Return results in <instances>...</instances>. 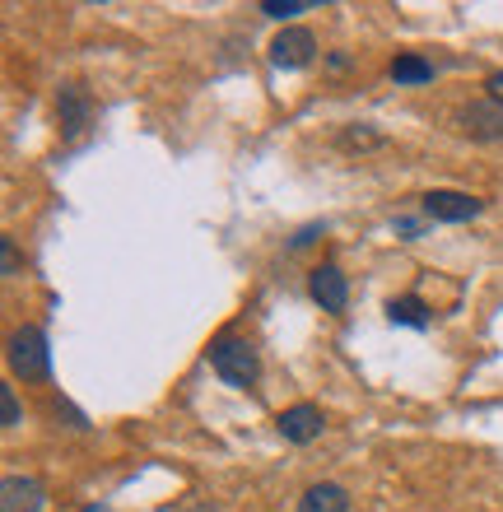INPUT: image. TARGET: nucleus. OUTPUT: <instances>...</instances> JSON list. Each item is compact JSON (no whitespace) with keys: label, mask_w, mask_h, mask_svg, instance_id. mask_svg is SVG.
I'll return each mask as SVG.
<instances>
[{"label":"nucleus","mask_w":503,"mask_h":512,"mask_svg":"<svg viewBox=\"0 0 503 512\" xmlns=\"http://www.w3.org/2000/svg\"><path fill=\"white\" fill-rule=\"evenodd\" d=\"M5 359H10V373L24 382H47L52 378V345L42 336V326H19L5 340Z\"/></svg>","instance_id":"obj_1"},{"label":"nucleus","mask_w":503,"mask_h":512,"mask_svg":"<svg viewBox=\"0 0 503 512\" xmlns=\"http://www.w3.org/2000/svg\"><path fill=\"white\" fill-rule=\"evenodd\" d=\"M210 368H215L229 387H252L257 373H261V359H257V350H252V340L215 336L210 340Z\"/></svg>","instance_id":"obj_2"},{"label":"nucleus","mask_w":503,"mask_h":512,"mask_svg":"<svg viewBox=\"0 0 503 512\" xmlns=\"http://www.w3.org/2000/svg\"><path fill=\"white\" fill-rule=\"evenodd\" d=\"M420 205H424V215L438 219V224H466V219H476L480 210H485L480 196H471V191H448V187L429 191Z\"/></svg>","instance_id":"obj_3"},{"label":"nucleus","mask_w":503,"mask_h":512,"mask_svg":"<svg viewBox=\"0 0 503 512\" xmlns=\"http://www.w3.org/2000/svg\"><path fill=\"white\" fill-rule=\"evenodd\" d=\"M308 294L322 303V312H336V317L350 308V280H345V270H340L336 261L313 266V275H308Z\"/></svg>","instance_id":"obj_4"},{"label":"nucleus","mask_w":503,"mask_h":512,"mask_svg":"<svg viewBox=\"0 0 503 512\" xmlns=\"http://www.w3.org/2000/svg\"><path fill=\"white\" fill-rule=\"evenodd\" d=\"M56 117H61V131L70 140H80L89 126H94V98L84 84H61V94H56Z\"/></svg>","instance_id":"obj_5"},{"label":"nucleus","mask_w":503,"mask_h":512,"mask_svg":"<svg viewBox=\"0 0 503 512\" xmlns=\"http://www.w3.org/2000/svg\"><path fill=\"white\" fill-rule=\"evenodd\" d=\"M275 429H280V438L285 443H313V438H322V429H327V419H322V410H317L313 401H299L289 405V410H280V419H275Z\"/></svg>","instance_id":"obj_6"},{"label":"nucleus","mask_w":503,"mask_h":512,"mask_svg":"<svg viewBox=\"0 0 503 512\" xmlns=\"http://www.w3.org/2000/svg\"><path fill=\"white\" fill-rule=\"evenodd\" d=\"M313 56H317V38L308 28H285V33L271 42L275 70H303V66H313Z\"/></svg>","instance_id":"obj_7"},{"label":"nucleus","mask_w":503,"mask_h":512,"mask_svg":"<svg viewBox=\"0 0 503 512\" xmlns=\"http://www.w3.org/2000/svg\"><path fill=\"white\" fill-rule=\"evenodd\" d=\"M457 126H462L466 140H476V145H490V140H503V108L499 103H471V108L457 112Z\"/></svg>","instance_id":"obj_8"},{"label":"nucleus","mask_w":503,"mask_h":512,"mask_svg":"<svg viewBox=\"0 0 503 512\" xmlns=\"http://www.w3.org/2000/svg\"><path fill=\"white\" fill-rule=\"evenodd\" d=\"M47 508V489L33 475H5L0 480V512H42Z\"/></svg>","instance_id":"obj_9"},{"label":"nucleus","mask_w":503,"mask_h":512,"mask_svg":"<svg viewBox=\"0 0 503 512\" xmlns=\"http://www.w3.org/2000/svg\"><path fill=\"white\" fill-rule=\"evenodd\" d=\"M299 512H350V494H345L340 485H331V480H322V485L303 489Z\"/></svg>","instance_id":"obj_10"},{"label":"nucleus","mask_w":503,"mask_h":512,"mask_svg":"<svg viewBox=\"0 0 503 512\" xmlns=\"http://www.w3.org/2000/svg\"><path fill=\"white\" fill-rule=\"evenodd\" d=\"M387 322L424 331V326L434 322V317H429V303H424L420 294H401V298H392V303H387Z\"/></svg>","instance_id":"obj_11"},{"label":"nucleus","mask_w":503,"mask_h":512,"mask_svg":"<svg viewBox=\"0 0 503 512\" xmlns=\"http://www.w3.org/2000/svg\"><path fill=\"white\" fill-rule=\"evenodd\" d=\"M387 75H392L396 84H429L434 80V61L420 52H401L392 66H387Z\"/></svg>","instance_id":"obj_12"},{"label":"nucleus","mask_w":503,"mask_h":512,"mask_svg":"<svg viewBox=\"0 0 503 512\" xmlns=\"http://www.w3.org/2000/svg\"><path fill=\"white\" fill-rule=\"evenodd\" d=\"M378 145H382V135L368 131V126H345L340 131V149H378Z\"/></svg>","instance_id":"obj_13"},{"label":"nucleus","mask_w":503,"mask_h":512,"mask_svg":"<svg viewBox=\"0 0 503 512\" xmlns=\"http://www.w3.org/2000/svg\"><path fill=\"white\" fill-rule=\"evenodd\" d=\"M313 10V0H261V14L266 19H294V14Z\"/></svg>","instance_id":"obj_14"},{"label":"nucleus","mask_w":503,"mask_h":512,"mask_svg":"<svg viewBox=\"0 0 503 512\" xmlns=\"http://www.w3.org/2000/svg\"><path fill=\"white\" fill-rule=\"evenodd\" d=\"M19 424V401H14V387L0 382V429H14Z\"/></svg>","instance_id":"obj_15"},{"label":"nucleus","mask_w":503,"mask_h":512,"mask_svg":"<svg viewBox=\"0 0 503 512\" xmlns=\"http://www.w3.org/2000/svg\"><path fill=\"white\" fill-rule=\"evenodd\" d=\"M0 270H5V280H10V275H19V252H14L10 238H0Z\"/></svg>","instance_id":"obj_16"},{"label":"nucleus","mask_w":503,"mask_h":512,"mask_svg":"<svg viewBox=\"0 0 503 512\" xmlns=\"http://www.w3.org/2000/svg\"><path fill=\"white\" fill-rule=\"evenodd\" d=\"M317 233H322V224H308V229H299L294 238H289V247H294V252H303V247L317 243Z\"/></svg>","instance_id":"obj_17"},{"label":"nucleus","mask_w":503,"mask_h":512,"mask_svg":"<svg viewBox=\"0 0 503 512\" xmlns=\"http://www.w3.org/2000/svg\"><path fill=\"white\" fill-rule=\"evenodd\" d=\"M392 229L401 233L406 243H415V238H420V219H406V215H401V219H392Z\"/></svg>","instance_id":"obj_18"},{"label":"nucleus","mask_w":503,"mask_h":512,"mask_svg":"<svg viewBox=\"0 0 503 512\" xmlns=\"http://www.w3.org/2000/svg\"><path fill=\"white\" fill-rule=\"evenodd\" d=\"M485 89H490V103H499L503 108V70H494L490 80H485Z\"/></svg>","instance_id":"obj_19"},{"label":"nucleus","mask_w":503,"mask_h":512,"mask_svg":"<svg viewBox=\"0 0 503 512\" xmlns=\"http://www.w3.org/2000/svg\"><path fill=\"white\" fill-rule=\"evenodd\" d=\"M327 66H331V70H350V56H345V52H331Z\"/></svg>","instance_id":"obj_20"},{"label":"nucleus","mask_w":503,"mask_h":512,"mask_svg":"<svg viewBox=\"0 0 503 512\" xmlns=\"http://www.w3.org/2000/svg\"><path fill=\"white\" fill-rule=\"evenodd\" d=\"M80 512H112V508H98V503H89V508H80Z\"/></svg>","instance_id":"obj_21"}]
</instances>
